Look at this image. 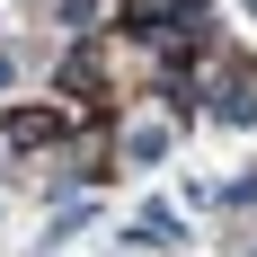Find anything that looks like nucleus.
I'll use <instances>...</instances> for the list:
<instances>
[{"mask_svg": "<svg viewBox=\"0 0 257 257\" xmlns=\"http://www.w3.org/2000/svg\"><path fill=\"white\" fill-rule=\"evenodd\" d=\"M213 115L222 124H257V62H222L213 71Z\"/></svg>", "mask_w": 257, "mask_h": 257, "instance_id": "1", "label": "nucleus"}, {"mask_svg": "<svg viewBox=\"0 0 257 257\" xmlns=\"http://www.w3.org/2000/svg\"><path fill=\"white\" fill-rule=\"evenodd\" d=\"M62 133V115H45V106H18L9 124H0V142H18V151H36V142H53Z\"/></svg>", "mask_w": 257, "mask_h": 257, "instance_id": "2", "label": "nucleus"}, {"mask_svg": "<svg viewBox=\"0 0 257 257\" xmlns=\"http://www.w3.org/2000/svg\"><path fill=\"white\" fill-rule=\"evenodd\" d=\"M124 160H133V169L169 160V124H124Z\"/></svg>", "mask_w": 257, "mask_h": 257, "instance_id": "4", "label": "nucleus"}, {"mask_svg": "<svg viewBox=\"0 0 257 257\" xmlns=\"http://www.w3.org/2000/svg\"><path fill=\"white\" fill-rule=\"evenodd\" d=\"M53 18L71 27V36H98V27L115 18V0H53Z\"/></svg>", "mask_w": 257, "mask_h": 257, "instance_id": "3", "label": "nucleus"}, {"mask_svg": "<svg viewBox=\"0 0 257 257\" xmlns=\"http://www.w3.org/2000/svg\"><path fill=\"white\" fill-rule=\"evenodd\" d=\"M248 257H257V239H248Z\"/></svg>", "mask_w": 257, "mask_h": 257, "instance_id": "6", "label": "nucleus"}, {"mask_svg": "<svg viewBox=\"0 0 257 257\" xmlns=\"http://www.w3.org/2000/svg\"><path fill=\"white\" fill-rule=\"evenodd\" d=\"M0 89H18V53H9V45H0Z\"/></svg>", "mask_w": 257, "mask_h": 257, "instance_id": "5", "label": "nucleus"}]
</instances>
